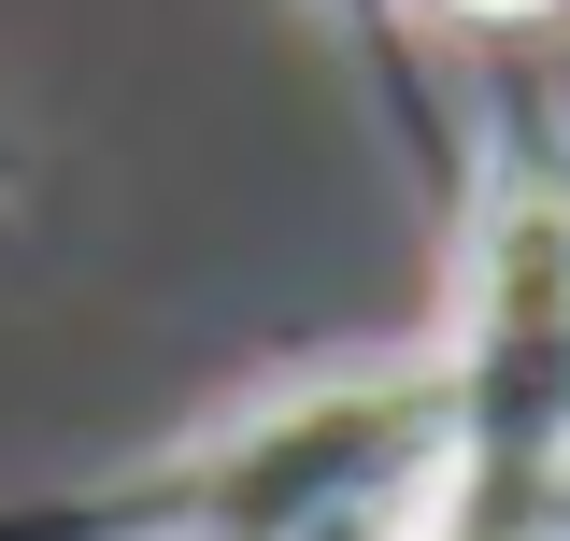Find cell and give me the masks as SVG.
Here are the masks:
<instances>
[{
	"instance_id": "cell-1",
	"label": "cell",
	"mask_w": 570,
	"mask_h": 541,
	"mask_svg": "<svg viewBox=\"0 0 570 541\" xmlns=\"http://www.w3.org/2000/svg\"><path fill=\"white\" fill-rule=\"evenodd\" d=\"M414 29H456V43H499V29H542V14H570V0H400Z\"/></svg>"
}]
</instances>
